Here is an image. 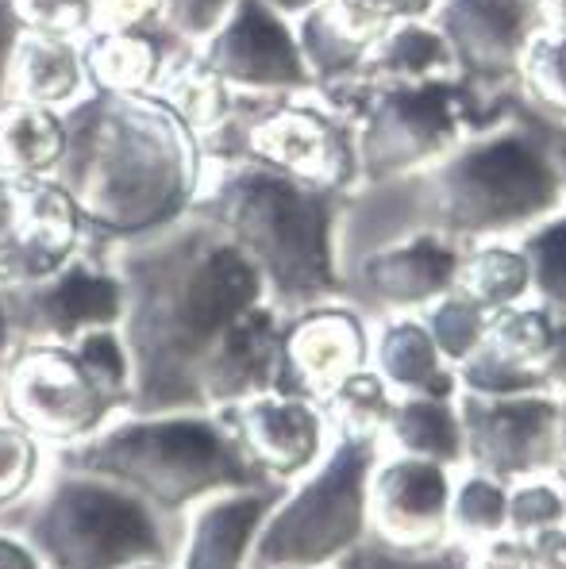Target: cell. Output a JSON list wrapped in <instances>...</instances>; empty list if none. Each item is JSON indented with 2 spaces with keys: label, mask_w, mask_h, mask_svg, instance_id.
<instances>
[{
  "label": "cell",
  "mask_w": 566,
  "mask_h": 569,
  "mask_svg": "<svg viewBox=\"0 0 566 569\" xmlns=\"http://www.w3.org/2000/svg\"><path fill=\"white\" fill-rule=\"evenodd\" d=\"M344 204L347 192L236 158L205 166L193 208L251 258L270 305L281 316H297L344 292Z\"/></svg>",
  "instance_id": "obj_3"
},
{
  "label": "cell",
  "mask_w": 566,
  "mask_h": 569,
  "mask_svg": "<svg viewBox=\"0 0 566 569\" xmlns=\"http://www.w3.org/2000/svg\"><path fill=\"white\" fill-rule=\"evenodd\" d=\"M416 178L424 181L431 231L455 242L524 236L566 204L559 162L520 131L459 142L444 162Z\"/></svg>",
  "instance_id": "obj_5"
},
{
  "label": "cell",
  "mask_w": 566,
  "mask_h": 569,
  "mask_svg": "<svg viewBox=\"0 0 566 569\" xmlns=\"http://www.w3.org/2000/svg\"><path fill=\"white\" fill-rule=\"evenodd\" d=\"M62 120L66 154L54 178L78 204L89 247L155 236L193 212L201 139L158 97L89 93Z\"/></svg>",
  "instance_id": "obj_2"
},
{
  "label": "cell",
  "mask_w": 566,
  "mask_h": 569,
  "mask_svg": "<svg viewBox=\"0 0 566 569\" xmlns=\"http://www.w3.org/2000/svg\"><path fill=\"white\" fill-rule=\"evenodd\" d=\"M416 316L424 320V328H428L431 342L439 347L444 362L455 370V366L466 362V358H470L474 350L486 342L489 316H494V312H486L481 305H474L466 292L451 289V292H444L439 300H431V305L424 308V312H416Z\"/></svg>",
  "instance_id": "obj_30"
},
{
  "label": "cell",
  "mask_w": 566,
  "mask_h": 569,
  "mask_svg": "<svg viewBox=\"0 0 566 569\" xmlns=\"http://www.w3.org/2000/svg\"><path fill=\"white\" fill-rule=\"evenodd\" d=\"M466 569H544V566H539V555L528 535L502 531V535H489V539L474 542L470 558H466Z\"/></svg>",
  "instance_id": "obj_41"
},
{
  "label": "cell",
  "mask_w": 566,
  "mask_h": 569,
  "mask_svg": "<svg viewBox=\"0 0 566 569\" xmlns=\"http://www.w3.org/2000/svg\"><path fill=\"white\" fill-rule=\"evenodd\" d=\"M8 97L31 100V104H43V108H58V112L78 104L81 97H89L81 39L58 36V31L23 28L20 43H16V54H12Z\"/></svg>",
  "instance_id": "obj_24"
},
{
  "label": "cell",
  "mask_w": 566,
  "mask_h": 569,
  "mask_svg": "<svg viewBox=\"0 0 566 569\" xmlns=\"http://www.w3.org/2000/svg\"><path fill=\"white\" fill-rule=\"evenodd\" d=\"M54 462L108 477L170 520L208 497L270 485L224 412H120L89 439L54 450Z\"/></svg>",
  "instance_id": "obj_4"
},
{
  "label": "cell",
  "mask_w": 566,
  "mask_h": 569,
  "mask_svg": "<svg viewBox=\"0 0 566 569\" xmlns=\"http://www.w3.org/2000/svg\"><path fill=\"white\" fill-rule=\"evenodd\" d=\"M463 142V89L451 81L370 86L355 123V166L363 186L401 181L444 162Z\"/></svg>",
  "instance_id": "obj_9"
},
{
  "label": "cell",
  "mask_w": 566,
  "mask_h": 569,
  "mask_svg": "<svg viewBox=\"0 0 566 569\" xmlns=\"http://www.w3.org/2000/svg\"><path fill=\"white\" fill-rule=\"evenodd\" d=\"M16 331H12V320H8V308H4V297H0V400H4V378H8V362L16 355Z\"/></svg>",
  "instance_id": "obj_46"
},
{
  "label": "cell",
  "mask_w": 566,
  "mask_h": 569,
  "mask_svg": "<svg viewBox=\"0 0 566 569\" xmlns=\"http://www.w3.org/2000/svg\"><path fill=\"white\" fill-rule=\"evenodd\" d=\"M559 489H563V500H566V473H563V481H559Z\"/></svg>",
  "instance_id": "obj_50"
},
{
  "label": "cell",
  "mask_w": 566,
  "mask_h": 569,
  "mask_svg": "<svg viewBox=\"0 0 566 569\" xmlns=\"http://www.w3.org/2000/svg\"><path fill=\"white\" fill-rule=\"evenodd\" d=\"M97 250L128 292L116 328L131 358L128 412H205L197 373L224 331L270 300L262 273L197 208L155 236Z\"/></svg>",
  "instance_id": "obj_1"
},
{
  "label": "cell",
  "mask_w": 566,
  "mask_h": 569,
  "mask_svg": "<svg viewBox=\"0 0 566 569\" xmlns=\"http://www.w3.org/2000/svg\"><path fill=\"white\" fill-rule=\"evenodd\" d=\"M370 370L394 397H455L459 381L416 312H394L370 342Z\"/></svg>",
  "instance_id": "obj_23"
},
{
  "label": "cell",
  "mask_w": 566,
  "mask_h": 569,
  "mask_svg": "<svg viewBox=\"0 0 566 569\" xmlns=\"http://www.w3.org/2000/svg\"><path fill=\"white\" fill-rule=\"evenodd\" d=\"M224 420L239 435L251 462L270 485H294L328 450V416L301 392L270 389L224 408Z\"/></svg>",
  "instance_id": "obj_16"
},
{
  "label": "cell",
  "mask_w": 566,
  "mask_h": 569,
  "mask_svg": "<svg viewBox=\"0 0 566 569\" xmlns=\"http://www.w3.org/2000/svg\"><path fill=\"white\" fill-rule=\"evenodd\" d=\"M73 355L81 358V366L89 370V378L101 385V392L112 400L116 408L128 412L131 405V358L128 347H123L120 331L116 328H101V331H89L81 335L78 342H70Z\"/></svg>",
  "instance_id": "obj_34"
},
{
  "label": "cell",
  "mask_w": 566,
  "mask_h": 569,
  "mask_svg": "<svg viewBox=\"0 0 566 569\" xmlns=\"http://www.w3.org/2000/svg\"><path fill=\"white\" fill-rule=\"evenodd\" d=\"M0 569H43V562L20 531H0Z\"/></svg>",
  "instance_id": "obj_45"
},
{
  "label": "cell",
  "mask_w": 566,
  "mask_h": 569,
  "mask_svg": "<svg viewBox=\"0 0 566 569\" xmlns=\"http://www.w3.org/2000/svg\"><path fill=\"white\" fill-rule=\"evenodd\" d=\"M463 423V462L494 481H532L563 466L559 455V397H478L455 392Z\"/></svg>",
  "instance_id": "obj_11"
},
{
  "label": "cell",
  "mask_w": 566,
  "mask_h": 569,
  "mask_svg": "<svg viewBox=\"0 0 566 569\" xmlns=\"http://www.w3.org/2000/svg\"><path fill=\"white\" fill-rule=\"evenodd\" d=\"M555 320H559V316L547 312L536 300L502 308V312L489 316L486 347H494L497 355H505L509 362H520V366H528V370H536V358H539V350L547 347V335H552Z\"/></svg>",
  "instance_id": "obj_31"
},
{
  "label": "cell",
  "mask_w": 566,
  "mask_h": 569,
  "mask_svg": "<svg viewBox=\"0 0 566 569\" xmlns=\"http://www.w3.org/2000/svg\"><path fill=\"white\" fill-rule=\"evenodd\" d=\"M262 4H270L278 16H286L289 23L294 20H301L305 12H312V8H320L324 0H262Z\"/></svg>",
  "instance_id": "obj_47"
},
{
  "label": "cell",
  "mask_w": 566,
  "mask_h": 569,
  "mask_svg": "<svg viewBox=\"0 0 566 569\" xmlns=\"http://www.w3.org/2000/svg\"><path fill=\"white\" fill-rule=\"evenodd\" d=\"M378 442L394 455L428 458L439 466H463V423L455 397H394Z\"/></svg>",
  "instance_id": "obj_26"
},
{
  "label": "cell",
  "mask_w": 566,
  "mask_h": 569,
  "mask_svg": "<svg viewBox=\"0 0 566 569\" xmlns=\"http://www.w3.org/2000/svg\"><path fill=\"white\" fill-rule=\"evenodd\" d=\"M516 247L528 262L536 305H544L555 316H566V212H555L552 220L524 231Z\"/></svg>",
  "instance_id": "obj_29"
},
{
  "label": "cell",
  "mask_w": 566,
  "mask_h": 569,
  "mask_svg": "<svg viewBox=\"0 0 566 569\" xmlns=\"http://www.w3.org/2000/svg\"><path fill=\"white\" fill-rule=\"evenodd\" d=\"M559 455L566 462V397H559Z\"/></svg>",
  "instance_id": "obj_48"
},
{
  "label": "cell",
  "mask_w": 566,
  "mask_h": 569,
  "mask_svg": "<svg viewBox=\"0 0 566 569\" xmlns=\"http://www.w3.org/2000/svg\"><path fill=\"white\" fill-rule=\"evenodd\" d=\"M86 247V220L54 173L0 170V289L51 278Z\"/></svg>",
  "instance_id": "obj_12"
},
{
  "label": "cell",
  "mask_w": 566,
  "mask_h": 569,
  "mask_svg": "<svg viewBox=\"0 0 566 569\" xmlns=\"http://www.w3.org/2000/svg\"><path fill=\"white\" fill-rule=\"evenodd\" d=\"M520 73H524V86L532 89V97L539 104L566 116V23L544 28L532 39Z\"/></svg>",
  "instance_id": "obj_36"
},
{
  "label": "cell",
  "mask_w": 566,
  "mask_h": 569,
  "mask_svg": "<svg viewBox=\"0 0 566 569\" xmlns=\"http://www.w3.org/2000/svg\"><path fill=\"white\" fill-rule=\"evenodd\" d=\"M459 73L444 31L431 20H405L381 31L363 66V86H420L451 81Z\"/></svg>",
  "instance_id": "obj_25"
},
{
  "label": "cell",
  "mask_w": 566,
  "mask_h": 569,
  "mask_svg": "<svg viewBox=\"0 0 566 569\" xmlns=\"http://www.w3.org/2000/svg\"><path fill=\"white\" fill-rule=\"evenodd\" d=\"M463 247L439 231H413L381 242L359 258V281L374 305L394 312H424L431 300L455 289Z\"/></svg>",
  "instance_id": "obj_20"
},
{
  "label": "cell",
  "mask_w": 566,
  "mask_h": 569,
  "mask_svg": "<svg viewBox=\"0 0 566 569\" xmlns=\"http://www.w3.org/2000/svg\"><path fill=\"white\" fill-rule=\"evenodd\" d=\"M136 569H173V562H143V566H136Z\"/></svg>",
  "instance_id": "obj_49"
},
{
  "label": "cell",
  "mask_w": 566,
  "mask_h": 569,
  "mask_svg": "<svg viewBox=\"0 0 566 569\" xmlns=\"http://www.w3.org/2000/svg\"><path fill=\"white\" fill-rule=\"evenodd\" d=\"M370 366V335L355 308L328 300L286 316L281 335V389L301 392L309 400H328L339 385Z\"/></svg>",
  "instance_id": "obj_17"
},
{
  "label": "cell",
  "mask_w": 566,
  "mask_h": 569,
  "mask_svg": "<svg viewBox=\"0 0 566 569\" xmlns=\"http://www.w3.org/2000/svg\"><path fill=\"white\" fill-rule=\"evenodd\" d=\"M536 378L544 381V392L552 397H566V316L555 320L547 347L536 358Z\"/></svg>",
  "instance_id": "obj_43"
},
{
  "label": "cell",
  "mask_w": 566,
  "mask_h": 569,
  "mask_svg": "<svg viewBox=\"0 0 566 569\" xmlns=\"http://www.w3.org/2000/svg\"><path fill=\"white\" fill-rule=\"evenodd\" d=\"M278 500V485L208 497L186 512L173 569H247L258 527Z\"/></svg>",
  "instance_id": "obj_21"
},
{
  "label": "cell",
  "mask_w": 566,
  "mask_h": 569,
  "mask_svg": "<svg viewBox=\"0 0 566 569\" xmlns=\"http://www.w3.org/2000/svg\"><path fill=\"white\" fill-rule=\"evenodd\" d=\"M0 297L20 347L28 342L70 347L89 331L120 328L128 292L105 250L86 247L51 278L20 284V289H0Z\"/></svg>",
  "instance_id": "obj_13"
},
{
  "label": "cell",
  "mask_w": 566,
  "mask_h": 569,
  "mask_svg": "<svg viewBox=\"0 0 566 569\" xmlns=\"http://www.w3.org/2000/svg\"><path fill=\"white\" fill-rule=\"evenodd\" d=\"M23 36V20L12 0H0V100H8V78H12V54Z\"/></svg>",
  "instance_id": "obj_44"
},
{
  "label": "cell",
  "mask_w": 566,
  "mask_h": 569,
  "mask_svg": "<svg viewBox=\"0 0 566 569\" xmlns=\"http://www.w3.org/2000/svg\"><path fill=\"white\" fill-rule=\"evenodd\" d=\"M43 481V442L0 416V508L28 500Z\"/></svg>",
  "instance_id": "obj_33"
},
{
  "label": "cell",
  "mask_w": 566,
  "mask_h": 569,
  "mask_svg": "<svg viewBox=\"0 0 566 569\" xmlns=\"http://www.w3.org/2000/svg\"><path fill=\"white\" fill-rule=\"evenodd\" d=\"M309 93L297 97H239L231 93V108L216 131L201 139L205 166L251 158L289 178L312 181L347 192L359 181L355 166V128L344 116L320 108Z\"/></svg>",
  "instance_id": "obj_8"
},
{
  "label": "cell",
  "mask_w": 566,
  "mask_h": 569,
  "mask_svg": "<svg viewBox=\"0 0 566 569\" xmlns=\"http://www.w3.org/2000/svg\"><path fill=\"white\" fill-rule=\"evenodd\" d=\"M339 12L366 31L370 39H378L381 31H389L394 23L405 20H431L439 0H336Z\"/></svg>",
  "instance_id": "obj_40"
},
{
  "label": "cell",
  "mask_w": 566,
  "mask_h": 569,
  "mask_svg": "<svg viewBox=\"0 0 566 569\" xmlns=\"http://www.w3.org/2000/svg\"><path fill=\"white\" fill-rule=\"evenodd\" d=\"M324 405L331 408V420L339 423V431L378 435L381 423H386L389 405H394V392H389L386 381L366 366V370L355 373L347 385H339Z\"/></svg>",
  "instance_id": "obj_35"
},
{
  "label": "cell",
  "mask_w": 566,
  "mask_h": 569,
  "mask_svg": "<svg viewBox=\"0 0 566 569\" xmlns=\"http://www.w3.org/2000/svg\"><path fill=\"white\" fill-rule=\"evenodd\" d=\"M381 458L378 435L339 431L324 458L274 500L247 569H324L366 535V489Z\"/></svg>",
  "instance_id": "obj_7"
},
{
  "label": "cell",
  "mask_w": 566,
  "mask_h": 569,
  "mask_svg": "<svg viewBox=\"0 0 566 569\" xmlns=\"http://www.w3.org/2000/svg\"><path fill=\"white\" fill-rule=\"evenodd\" d=\"M31 497L20 535L43 569H136L178 558L170 516L108 477L54 466Z\"/></svg>",
  "instance_id": "obj_6"
},
{
  "label": "cell",
  "mask_w": 566,
  "mask_h": 569,
  "mask_svg": "<svg viewBox=\"0 0 566 569\" xmlns=\"http://www.w3.org/2000/svg\"><path fill=\"white\" fill-rule=\"evenodd\" d=\"M120 412L123 408H116L101 392V385L89 378L73 347H58V342L16 347L8 362L0 416L31 431L43 447H73Z\"/></svg>",
  "instance_id": "obj_10"
},
{
  "label": "cell",
  "mask_w": 566,
  "mask_h": 569,
  "mask_svg": "<svg viewBox=\"0 0 566 569\" xmlns=\"http://www.w3.org/2000/svg\"><path fill=\"white\" fill-rule=\"evenodd\" d=\"M186 50L193 47L178 43L162 23L136 28V31H89L81 39L89 93H120V97L155 93L162 73Z\"/></svg>",
  "instance_id": "obj_22"
},
{
  "label": "cell",
  "mask_w": 566,
  "mask_h": 569,
  "mask_svg": "<svg viewBox=\"0 0 566 569\" xmlns=\"http://www.w3.org/2000/svg\"><path fill=\"white\" fill-rule=\"evenodd\" d=\"M455 289L466 292V297L486 308V312H502V308L524 305V300L532 297L528 262H524L516 242H505V239L474 242L470 250H463Z\"/></svg>",
  "instance_id": "obj_28"
},
{
  "label": "cell",
  "mask_w": 566,
  "mask_h": 569,
  "mask_svg": "<svg viewBox=\"0 0 566 569\" xmlns=\"http://www.w3.org/2000/svg\"><path fill=\"white\" fill-rule=\"evenodd\" d=\"M236 0H162V28L170 31L178 43L186 47H205L208 39L220 31V23L228 20Z\"/></svg>",
  "instance_id": "obj_38"
},
{
  "label": "cell",
  "mask_w": 566,
  "mask_h": 569,
  "mask_svg": "<svg viewBox=\"0 0 566 569\" xmlns=\"http://www.w3.org/2000/svg\"><path fill=\"white\" fill-rule=\"evenodd\" d=\"M431 23L444 31L459 73L505 81L520 73L532 39L544 31L539 0H439Z\"/></svg>",
  "instance_id": "obj_18"
},
{
  "label": "cell",
  "mask_w": 566,
  "mask_h": 569,
  "mask_svg": "<svg viewBox=\"0 0 566 569\" xmlns=\"http://www.w3.org/2000/svg\"><path fill=\"white\" fill-rule=\"evenodd\" d=\"M451 492L447 466L381 455L366 489V531L397 555H428L451 531Z\"/></svg>",
  "instance_id": "obj_15"
},
{
  "label": "cell",
  "mask_w": 566,
  "mask_h": 569,
  "mask_svg": "<svg viewBox=\"0 0 566 569\" xmlns=\"http://www.w3.org/2000/svg\"><path fill=\"white\" fill-rule=\"evenodd\" d=\"M66 154V120L58 108L31 100H0V170L8 173H47L58 170Z\"/></svg>",
  "instance_id": "obj_27"
},
{
  "label": "cell",
  "mask_w": 566,
  "mask_h": 569,
  "mask_svg": "<svg viewBox=\"0 0 566 569\" xmlns=\"http://www.w3.org/2000/svg\"><path fill=\"white\" fill-rule=\"evenodd\" d=\"M197 50L208 70L239 97L316 93L294 23L262 0H236L220 31Z\"/></svg>",
  "instance_id": "obj_14"
},
{
  "label": "cell",
  "mask_w": 566,
  "mask_h": 569,
  "mask_svg": "<svg viewBox=\"0 0 566 569\" xmlns=\"http://www.w3.org/2000/svg\"><path fill=\"white\" fill-rule=\"evenodd\" d=\"M451 527L466 539H489L509 531V489L486 473H470L451 492Z\"/></svg>",
  "instance_id": "obj_32"
},
{
  "label": "cell",
  "mask_w": 566,
  "mask_h": 569,
  "mask_svg": "<svg viewBox=\"0 0 566 569\" xmlns=\"http://www.w3.org/2000/svg\"><path fill=\"white\" fill-rule=\"evenodd\" d=\"M23 28L86 39L93 31V0H12Z\"/></svg>",
  "instance_id": "obj_39"
},
{
  "label": "cell",
  "mask_w": 566,
  "mask_h": 569,
  "mask_svg": "<svg viewBox=\"0 0 566 569\" xmlns=\"http://www.w3.org/2000/svg\"><path fill=\"white\" fill-rule=\"evenodd\" d=\"M281 335L286 316L270 300L224 331L197 373V400L205 412H224L247 397L281 389Z\"/></svg>",
  "instance_id": "obj_19"
},
{
  "label": "cell",
  "mask_w": 566,
  "mask_h": 569,
  "mask_svg": "<svg viewBox=\"0 0 566 569\" xmlns=\"http://www.w3.org/2000/svg\"><path fill=\"white\" fill-rule=\"evenodd\" d=\"M162 20V0H93V31H136Z\"/></svg>",
  "instance_id": "obj_42"
},
{
  "label": "cell",
  "mask_w": 566,
  "mask_h": 569,
  "mask_svg": "<svg viewBox=\"0 0 566 569\" xmlns=\"http://www.w3.org/2000/svg\"><path fill=\"white\" fill-rule=\"evenodd\" d=\"M555 523H566V500L559 485L544 481V477L516 481V489H509V531L536 535Z\"/></svg>",
  "instance_id": "obj_37"
}]
</instances>
